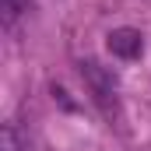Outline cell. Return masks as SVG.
Listing matches in <instances>:
<instances>
[{
    "mask_svg": "<svg viewBox=\"0 0 151 151\" xmlns=\"http://www.w3.org/2000/svg\"><path fill=\"white\" fill-rule=\"evenodd\" d=\"M81 77L88 81L91 95H95L102 106H109V95L116 91V74L113 70L102 67V63H95V60H84V63H81Z\"/></svg>",
    "mask_w": 151,
    "mask_h": 151,
    "instance_id": "cell-1",
    "label": "cell"
},
{
    "mask_svg": "<svg viewBox=\"0 0 151 151\" xmlns=\"http://www.w3.org/2000/svg\"><path fill=\"white\" fill-rule=\"evenodd\" d=\"M106 46H109V53L119 56V60H134L144 49V35L137 28H116V32H109V42Z\"/></svg>",
    "mask_w": 151,
    "mask_h": 151,
    "instance_id": "cell-2",
    "label": "cell"
},
{
    "mask_svg": "<svg viewBox=\"0 0 151 151\" xmlns=\"http://www.w3.org/2000/svg\"><path fill=\"white\" fill-rule=\"evenodd\" d=\"M0 141H4V151H25V141H21V134H18V127H14V123H4Z\"/></svg>",
    "mask_w": 151,
    "mask_h": 151,
    "instance_id": "cell-3",
    "label": "cell"
},
{
    "mask_svg": "<svg viewBox=\"0 0 151 151\" xmlns=\"http://www.w3.org/2000/svg\"><path fill=\"white\" fill-rule=\"evenodd\" d=\"M0 11H4V25H14L18 14L25 11V0H0Z\"/></svg>",
    "mask_w": 151,
    "mask_h": 151,
    "instance_id": "cell-4",
    "label": "cell"
},
{
    "mask_svg": "<svg viewBox=\"0 0 151 151\" xmlns=\"http://www.w3.org/2000/svg\"><path fill=\"white\" fill-rule=\"evenodd\" d=\"M53 99H60V106H63V109H67V113H70V109H74V102H70V99H67V91H63V88H53Z\"/></svg>",
    "mask_w": 151,
    "mask_h": 151,
    "instance_id": "cell-5",
    "label": "cell"
}]
</instances>
